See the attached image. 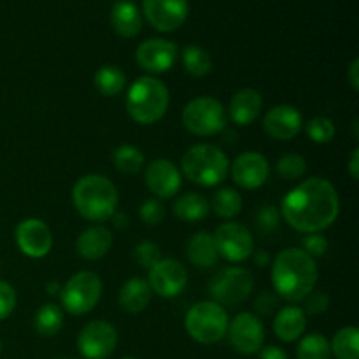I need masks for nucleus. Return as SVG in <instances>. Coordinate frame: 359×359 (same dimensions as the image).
<instances>
[{
	"label": "nucleus",
	"mask_w": 359,
	"mask_h": 359,
	"mask_svg": "<svg viewBox=\"0 0 359 359\" xmlns=\"http://www.w3.org/2000/svg\"><path fill=\"white\" fill-rule=\"evenodd\" d=\"M242 205H244V202H242L241 193L235 191L233 188H223L214 193L212 196L214 212H216V216L223 217V219H231V217L238 216Z\"/></svg>",
	"instance_id": "nucleus-32"
},
{
	"label": "nucleus",
	"mask_w": 359,
	"mask_h": 359,
	"mask_svg": "<svg viewBox=\"0 0 359 359\" xmlns=\"http://www.w3.org/2000/svg\"><path fill=\"white\" fill-rule=\"evenodd\" d=\"M276 170L279 177L284 179V181H298L300 177H304L305 170H307V161H305L302 154L287 153L279 158Z\"/></svg>",
	"instance_id": "nucleus-34"
},
{
	"label": "nucleus",
	"mask_w": 359,
	"mask_h": 359,
	"mask_svg": "<svg viewBox=\"0 0 359 359\" xmlns=\"http://www.w3.org/2000/svg\"><path fill=\"white\" fill-rule=\"evenodd\" d=\"M55 359H74V358H65V356H60V358H55Z\"/></svg>",
	"instance_id": "nucleus-50"
},
{
	"label": "nucleus",
	"mask_w": 359,
	"mask_h": 359,
	"mask_svg": "<svg viewBox=\"0 0 359 359\" xmlns=\"http://www.w3.org/2000/svg\"><path fill=\"white\" fill-rule=\"evenodd\" d=\"M340 200L335 186L323 177H311L294 186L283 200L280 216L302 233H319L339 217Z\"/></svg>",
	"instance_id": "nucleus-1"
},
{
	"label": "nucleus",
	"mask_w": 359,
	"mask_h": 359,
	"mask_svg": "<svg viewBox=\"0 0 359 359\" xmlns=\"http://www.w3.org/2000/svg\"><path fill=\"white\" fill-rule=\"evenodd\" d=\"M139 216L146 224H149V226H156V224H160L161 221H163L165 207L161 205L158 200H146V202L140 205Z\"/></svg>",
	"instance_id": "nucleus-38"
},
{
	"label": "nucleus",
	"mask_w": 359,
	"mask_h": 359,
	"mask_svg": "<svg viewBox=\"0 0 359 359\" xmlns=\"http://www.w3.org/2000/svg\"><path fill=\"white\" fill-rule=\"evenodd\" d=\"M16 244L28 258H44L53 248L51 230L41 219H25L16 226Z\"/></svg>",
	"instance_id": "nucleus-16"
},
{
	"label": "nucleus",
	"mask_w": 359,
	"mask_h": 359,
	"mask_svg": "<svg viewBox=\"0 0 359 359\" xmlns=\"http://www.w3.org/2000/svg\"><path fill=\"white\" fill-rule=\"evenodd\" d=\"M133 258L142 269L149 270L161 259V251L154 242L142 241L133 248Z\"/></svg>",
	"instance_id": "nucleus-37"
},
{
	"label": "nucleus",
	"mask_w": 359,
	"mask_h": 359,
	"mask_svg": "<svg viewBox=\"0 0 359 359\" xmlns=\"http://www.w3.org/2000/svg\"><path fill=\"white\" fill-rule=\"evenodd\" d=\"M182 125L193 135H216L226 126V111L214 97H196L182 109Z\"/></svg>",
	"instance_id": "nucleus-7"
},
{
	"label": "nucleus",
	"mask_w": 359,
	"mask_h": 359,
	"mask_svg": "<svg viewBox=\"0 0 359 359\" xmlns=\"http://www.w3.org/2000/svg\"><path fill=\"white\" fill-rule=\"evenodd\" d=\"M111 25L123 39H132L142 30V16L139 7L130 0H118L111 9Z\"/></svg>",
	"instance_id": "nucleus-21"
},
{
	"label": "nucleus",
	"mask_w": 359,
	"mask_h": 359,
	"mask_svg": "<svg viewBox=\"0 0 359 359\" xmlns=\"http://www.w3.org/2000/svg\"><path fill=\"white\" fill-rule=\"evenodd\" d=\"M112 245V233L105 226H90L77 237L76 249L84 259H100L109 252Z\"/></svg>",
	"instance_id": "nucleus-22"
},
{
	"label": "nucleus",
	"mask_w": 359,
	"mask_h": 359,
	"mask_svg": "<svg viewBox=\"0 0 359 359\" xmlns=\"http://www.w3.org/2000/svg\"><path fill=\"white\" fill-rule=\"evenodd\" d=\"M259 359H287V354L280 347L266 346L259 349Z\"/></svg>",
	"instance_id": "nucleus-43"
},
{
	"label": "nucleus",
	"mask_w": 359,
	"mask_h": 359,
	"mask_svg": "<svg viewBox=\"0 0 359 359\" xmlns=\"http://www.w3.org/2000/svg\"><path fill=\"white\" fill-rule=\"evenodd\" d=\"M279 307V297H277L273 291H263L255 302L256 312H259L262 316H270L277 311Z\"/></svg>",
	"instance_id": "nucleus-42"
},
{
	"label": "nucleus",
	"mask_w": 359,
	"mask_h": 359,
	"mask_svg": "<svg viewBox=\"0 0 359 359\" xmlns=\"http://www.w3.org/2000/svg\"><path fill=\"white\" fill-rule=\"evenodd\" d=\"M209 202L200 193H186L174 203V216L184 223H198L209 216Z\"/></svg>",
	"instance_id": "nucleus-26"
},
{
	"label": "nucleus",
	"mask_w": 359,
	"mask_h": 359,
	"mask_svg": "<svg viewBox=\"0 0 359 359\" xmlns=\"http://www.w3.org/2000/svg\"><path fill=\"white\" fill-rule=\"evenodd\" d=\"M347 81H349L351 88H353L354 91L359 90V60L358 58L353 60L349 70H347Z\"/></svg>",
	"instance_id": "nucleus-44"
},
{
	"label": "nucleus",
	"mask_w": 359,
	"mask_h": 359,
	"mask_svg": "<svg viewBox=\"0 0 359 359\" xmlns=\"http://www.w3.org/2000/svg\"><path fill=\"white\" fill-rule=\"evenodd\" d=\"M349 174L353 179L359 177V147H354L349 156Z\"/></svg>",
	"instance_id": "nucleus-45"
},
{
	"label": "nucleus",
	"mask_w": 359,
	"mask_h": 359,
	"mask_svg": "<svg viewBox=\"0 0 359 359\" xmlns=\"http://www.w3.org/2000/svg\"><path fill=\"white\" fill-rule=\"evenodd\" d=\"M181 168L193 184L214 188L226 179L230 161L214 144H196L182 154Z\"/></svg>",
	"instance_id": "nucleus-5"
},
{
	"label": "nucleus",
	"mask_w": 359,
	"mask_h": 359,
	"mask_svg": "<svg viewBox=\"0 0 359 359\" xmlns=\"http://www.w3.org/2000/svg\"><path fill=\"white\" fill-rule=\"evenodd\" d=\"M46 291H48V294H58L60 284L58 283H48L46 284Z\"/></svg>",
	"instance_id": "nucleus-48"
},
{
	"label": "nucleus",
	"mask_w": 359,
	"mask_h": 359,
	"mask_svg": "<svg viewBox=\"0 0 359 359\" xmlns=\"http://www.w3.org/2000/svg\"><path fill=\"white\" fill-rule=\"evenodd\" d=\"M186 255L196 269H212L219 258L216 242L209 231H198L193 235L186 248Z\"/></svg>",
	"instance_id": "nucleus-25"
},
{
	"label": "nucleus",
	"mask_w": 359,
	"mask_h": 359,
	"mask_svg": "<svg viewBox=\"0 0 359 359\" xmlns=\"http://www.w3.org/2000/svg\"><path fill=\"white\" fill-rule=\"evenodd\" d=\"M265 133L273 140H291L304 128L300 111L293 105H277L263 118Z\"/></svg>",
	"instance_id": "nucleus-19"
},
{
	"label": "nucleus",
	"mask_w": 359,
	"mask_h": 359,
	"mask_svg": "<svg viewBox=\"0 0 359 359\" xmlns=\"http://www.w3.org/2000/svg\"><path fill=\"white\" fill-rule=\"evenodd\" d=\"M0 354H2V342H0Z\"/></svg>",
	"instance_id": "nucleus-51"
},
{
	"label": "nucleus",
	"mask_w": 359,
	"mask_h": 359,
	"mask_svg": "<svg viewBox=\"0 0 359 359\" xmlns=\"http://www.w3.org/2000/svg\"><path fill=\"white\" fill-rule=\"evenodd\" d=\"M269 263H270L269 251H263V249H259V251L255 252V265L256 266H266Z\"/></svg>",
	"instance_id": "nucleus-47"
},
{
	"label": "nucleus",
	"mask_w": 359,
	"mask_h": 359,
	"mask_svg": "<svg viewBox=\"0 0 359 359\" xmlns=\"http://www.w3.org/2000/svg\"><path fill=\"white\" fill-rule=\"evenodd\" d=\"M147 284L158 297L174 298L184 291L188 284V272L177 259H160L153 269H149Z\"/></svg>",
	"instance_id": "nucleus-14"
},
{
	"label": "nucleus",
	"mask_w": 359,
	"mask_h": 359,
	"mask_svg": "<svg viewBox=\"0 0 359 359\" xmlns=\"http://www.w3.org/2000/svg\"><path fill=\"white\" fill-rule=\"evenodd\" d=\"M330 307V297L325 291H312L307 298H305V312L307 314H323L328 311Z\"/></svg>",
	"instance_id": "nucleus-41"
},
{
	"label": "nucleus",
	"mask_w": 359,
	"mask_h": 359,
	"mask_svg": "<svg viewBox=\"0 0 359 359\" xmlns=\"http://www.w3.org/2000/svg\"><path fill=\"white\" fill-rule=\"evenodd\" d=\"M305 132H307L309 139L312 142H318V144H326L335 137V123L332 121L330 118L326 116H316L312 118L311 121L305 125Z\"/></svg>",
	"instance_id": "nucleus-35"
},
{
	"label": "nucleus",
	"mask_w": 359,
	"mask_h": 359,
	"mask_svg": "<svg viewBox=\"0 0 359 359\" xmlns=\"http://www.w3.org/2000/svg\"><path fill=\"white\" fill-rule=\"evenodd\" d=\"M121 359H135V358H121Z\"/></svg>",
	"instance_id": "nucleus-52"
},
{
	"label": "nucleus",
	"mask_w": 359,
	"mask_h": 359,
	"mask_svg": "<svg viewBox=\"0 0 359 359\" xmlns=\"http://www.w3.org/2000/svg\"><path fill=\"white\" fill-rule=\"evenodd\" d=\"M63 326V312L58 305L44 304L34 318V328L42 337H55Z\"/></svg>",
	"instance_id": "nucleus-29"
},
{
	"label": "nucleus",
	"mask_w": 359,
	"mask_h": 359,
	"mask_svg": "<svg viewBox=\"0 0 359 359\" xmlns=\"http://www.w3.org/2000/svg\"><path fill=\"white\" fill-rule=\"evenodd\" d=\"M16 307V291L6 280H0V321L9 318Z\"/></svg>",
	"instance_id": "nucleus-40"
},
{
	"label": "nucleus",
	"mask_w": 359,
	"mask_h": 359,
	"mask_svg": "<svg viewBox=\"0 0 359 359\" xmlns=\"http://www.w3.org/2000/svg\"><path fill=\"white\" fill-rule=\"evenodd\" d=\"M112 161H114V167L118 168L123 174H139L144 168L146 163V158H144L142 151L139 147L132 146V144H123V146L116 147L114 153H112Z\"/></svg>",
	"instance_id": "nucleus-30"
},
{
	"label": "nucleus",
	"mask_w": 359,
	"mask_h": 359,
	"mask_svg": "<svg viewBox=\"0 0 359 359\" xmlns=\"http://www.w3.org/2000/svg\"><path fill=\"white\" fill-rule=\"evenodd\" d=\"M255 277L242 266H224L210 279L209 294L212 302L226 307L244 304L252 293Z\"/></svg>",
	"instance_id": "nucleus-9"
},
{
	"label": "nucleus",
	"mask_w": 359,
	"mask_h": 359,
	"mask_svg": "<svg viewBox=\"0 0 359 359\" xmlns=\"http://www.w3.org/2000/svg\"><path fill=\"white\" fill-rule=\"evenodd\" d=\"M168 109V90L160 79L142 76L135 79L126 95V111L139 125H153Z\"/></svg>",
	"instance_id": "nucleus-4"
},
{
	"label": "nucleus",
	"mask_w": 359,
	"mask_h": 359,
	"mask_svg": "<svg viewBox=\"0 0 359 359\" xmlns=\"http://www.w3.org/2000/svg\"><path fill=\"white\" fill-rule=\"evenodd\" d=\"M118 346V332L107 321H91L77 335V349L84 359H107Z\"/></svg>",
	"instance_id": "nucleus-11"
},
{
	"label": "nucleus",
	"mask_w": 359,
	"mask_h": 359,
	"mask_svg": "<svg viewBox=\"0 0 359 359\" xmlns=\"http://www.w3.org/2000/svg\"><path fill=\"white\" fill-rule=\"evenodd\" d=\"M228 314L223 305L216 302H200L193 305L184 318V326L188 335L195 342L212 346L224 339L228 333Z\"/></svg>",
	"instance_id": "nucleus-6"
},
{
	"label": "nucleus",
	"mask_w": 359,
	"mask_h": 359,
	"mask_svg": "<svg viewBox=\"0 0 359 359\" xmlns=\"http://www.w3.org/2000/svg\"><path fill=\"white\" fill-rule=\"evenodd\" d=\"M228 335L233 349L244 356L259 353L265 342V328L262 319L252 312H242L235 316L233 321L228 325Z\"/></svg>",
	"instance_id": "nucleus-12"
},
{
	"label": "nucleus",
	"mask_w": 359,
	"mask_h": 359,
	"mask_svg": "<svg viewBox=\"0 0 359 359\" xmlns=\"http://www.w3.org/2000/svg\"><path fill=\"white\" fill-rule=\"evenodd\" d=\"M358 119H354V123H353V128H354V137H356V139H358V137H359V130H358Z\"/></svg>",
	"instance_id": "nucleus-49"
},
{
	"label": "nucleus",
	"mask_w": 359,
	"mask_h": 359,
	"mask_svg": "<svg viewBox=\"0 0 359 359\" xmlns=\"http://www.w3.org/2000/svg\"><path fill=\"white\" fill-rule=\"evenodd\" d=\"M182 65L184 70L193 77H205L212 70V60L210 55L200 46H186L182 49Z\"/></svg>",
	"instance_id": "nucleus-31"
},
{
	"label": "nucleus",
	"mask_w": 359,
	"mask_h": 359,
	"mask_svg": "<svg viewBox=\"0 0 359 359\" xmlns=\"http://www.w3.org/2000/svg\"><path fill=\"white\" fill-rule=\"evenodd\" d=\"M212 237L216 242L217 255L223 256L230 263L245 262L255 251V241H252L251 231L241 223L228 221V223L219 224Z\"/></svg>",
	"instance_id": "nucleus-10"
},
{
	"label": "nucleus",
	"mask_w": 359,
	"mask_h": 359,
	"mask_svg": "<svg viewBox=\"0 0 359 359\" xmlns=\"http://www.w3.org/2000/svg\"><path fill=\"white\" fill-rule=\"evenodd\" d=\"M330 347L337 359H359V330L356 326L339 330Z\"/></svg>",
	"instance_id": "nucleus-27"
},
{
	"label": "nucleus",
	"mask_w": 359,
	"mask_h": 359,
	"mask_svg": "<svg viewBox=\"0 0 359 359\" xmlns=\"http://www.w3.org/2000/svg\"><path fill=\"white\" fill-rule=\"evenodd\" d=\"M230 168L235 184L244 189L262 188L270 175L269 160L256 151L238 154Z\"/></svg>",
	"instance_id": "nucleus-17"
},
{
	"label": "nucleus",
	"mask_w": 359,
	"mask_h": 359,
	"mask_svg": "<svg viewBox=\"0 0 359 359\" xmlns=\"http://www.w3.org/2000/svg\"><path fill=\"white\" fill-rule=\"evenodd\" d=\"M262 107L263 98L259 91L252 90V88H244L233 95L228 112L235 125L248 126L258 119V116L262 114Z\"/></svg>",
	"instance_id": "nucleus-20"
},
{
	"label": "nucleus",
	"mask_w": 359,
	"mask_h": 359,
	"mask_svg": "<svg viewBox=\"0 0 359 359\" xmlns=\"http://www.w3.org/2000/svg\"><path fill=\"white\" fill-rule=\"evenodd\" d=\"M144 16L158 32H174L188 20V0H144Z\"/></svg>",
	"instance_id": "nucleus-13"
},
{
	"label": "nucleus",
	"mask_w": 359,
	"mask_h": 359,
	"mask_svg": "<svg viewBox=\"0 0 359 359\" xmlns=\"http://www.w3.org/2000/svg\"><path fill=\"white\" fill-rule=\"evenodd\" d=\"M307 328L305 312L300 307H283L273 319V333L283 342H294Z\"/></svg>",
	"instance_id": "nucleus-23"
},
{
	"label": "nucleus",
	"mask_w": 359,
	"mask_h": 359,
	"mask_svg": "<svg viewBox=\"0 0 359 359\" xmlns=\"http://www.w3.org/2000/svg\"><path fill=\"white\" fill-rule=\"evenodd\" d=\"M135 60L149 74L168 72L177 60V44L167 39H147L137 48Z\"/></svg>",
	"instance_id": "nucleus-15"
},
{
	"label": "nucleus",
	"mask_w": 359,
	"mask_h": 359,
	"mask_svg": "<svg viewBox=\"0 0 359 359\" xmlns=\"http://www.w3.org/2000/svg\"><path fill=\"white\" fill-rule=\"evenodd\" d=\"M181 184V172L170 160L158 158L146 167V186L158 198H172L177 195Z\"/></svg>",
	"instance_id": "nucleus-18"
},
{
	"label": "nucleus",
	"mask_w": 359,
	"mask_h": 359,
	"mask_svg": "<svg viewBox=\"0 0 359 359\" xmlns=\"http://www.w3.org/2000/svg\"><path fill=\"white\" fill-rule=\"evenodd\" d=\"M302 251L307 252L311 258H321L328 251V241L321 233H307L302 238Z\"/></svg>",
	"instance_id": "nucleus-39"
},
{
	"label": "nucleus",
	"mask_w": 359,
	"mask_h": 359,
	"mask_svg": "<svg viewBox=\"0 0 359 359\" xmlns=\"http://www.w3.org/2000/svg\"><path fill=\"white\" fill-rule=\"evenodd\" d=\"M72 202L77 212L88 221L102 223L111 219L119 203V193L114 182L100 174L81 177L74 184Z\"/></svg>",
	"instance_id": "nucleus-3"
},
{
	"label": "nucleus",
	"mask_w": 359,
	"mask_h": 359,
	"mask_svg": "<svg viewBox=\"0 0 359 359\" xmlns=\"http://www.w3.org/2000/svg\"><path fill=\"white\" fill-rule=\"evenodd\" d=\"M102 297V280L95 272H77L60 290L62 307L72 316H84L97 307Z\"/></svg>",
	"instance_id": "nucleus-8"
},
{
	"label": "nucleus",
	"mask_w": 359,
	"mask_h": 359,
	"mask_svg": "<svg viewBox=\"0 0 359 359\" xmlns=\"http://www.w3.org/2000/svg\"><path fill=\"white\" fill-rule=\"evenodd\" d=\"M112 223H114V226L118 228V230H125V228H128V224H130L128 214L114 212L112 214Z\"/></svg>",
	"instance_id": "nucleus-46"
},
{
	"label": "nucleus",
	"mask_w": 359,
	"mask_h": 359,
	"mask_svg": "<svg viewBox=\"0 0 359 359\" xmlns=\"http://www.w3.org/2000/svg\"><path fill=\"white\" fill-rule=\"evenodd\" d=\"M126 77L121 69L114 65H104L95 72L93 84L105 97H116L125 88Z\"/></svg>",
	"instance_id": "nucleus-28"
},
{
	"label": "nucleus",
	"mask_w": 359,
	"mask_h": 359,
	"mask_svg": "<svg viewBox=\"0 0 359 359\" xmlns=\"http://www.w3.org/2000/svg\"><path fill=\"white\" fill-rule=\"evenodd\" d=\"M151 294H153V291H151L146 279L132 277L123 284L121 291H119V305L128 314H139L149 305Z\"/></svg>",
	"instance_id": "nucleus-24"
},
{
	"label": "nucleus",
	"mask_w": 359,
	"mask_h": 359,
	"mask_svg": "<svg viewBox=\"0 0 359 359\" xmlns=\"http://www.w3.org/2000/svg\"><path fill=\"white\" fill-rule=\"evenodd\" d=\"M279 224L280 212L277 210V207L269 205V203L259 207L258 212H256V228H258L259 233L272 235L273 231L279 230Z\"/></svg>",
	"instance_id": "nucleus-36"
},
{
	"label": "nucleus",
	"mask_w": 359,
	"mask_h": 359,
	"mask_svg": "<svg viewBox=\"0 0 359 359\" xmlns=\"http://www.w3.org/2000/svg\"><path fill=\"white\" fill-rule=\"evenodd\" d=\"M319 270L316 259L302 249H284L272 265V284L276 293L287 302H302L314 291Z\"/></svg>",
	"instance_id": "nucleus-2"
},
{
	"label": "nucleus",
	"mask_w": 359,
	"mask_h": 359,
	"mask_svg": "<svg viewBox=\"0 0 359 359\" xmlns=\"http://www.w3.org/2000/svg\"><path fill=\"white\" fill-rule=\"evenodd\" d=\"M297 359H332L330 340L321 333H311L298 344Z\"/></svg>",
	"instance_id": "nucleus-33"
}]
</instances>
